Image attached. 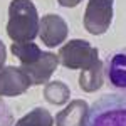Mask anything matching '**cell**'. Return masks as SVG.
I'll return each mask as SVG.
<instances>
[{
	"instance_id": "cell-1",
	"label": "cell",
	"mask_w": 126,
	"mask_h": 126,
	"mask_svg": "<svg viewBox=\"0 0 126 126\" xmlns=\"http://www.w3.org/2000/svg\"><path fill=\"white\" fill-rule=\"evenodd\" d=\"M39 12L32 0H12L9 5L7 35L14 42H34L39 35Z\"/></svg>"
},
{
	"instance_id": "cell-2",
	"label": "cell",
	"mask_w": 126,
	"mask_h": 126,
	"mask_svg": "<svg viewBox=\"0 0 126 126\" xmlns=\"http://www.w3.org/2000/svg\"><path fill=\"white\" fill-rule=\"evenodd\" d=\"M86 126H126V93L103 94L96 99Z\"/></svg>"
},
{
	"instance_id": "cell-3",
	"label": "cell",
	"mask_w": 126,
	"mask_h": 126,
	"mask_svg": "<svg viewBox=\"0 0 126 126\" xmlns=\"http://www.w3.org/2000/svg\"><path fill=\"white\" fill-rule=\"evenodd\" d=\"M59 64L67 69H84L91 67L99 61L97 49L84 39H72L59 49Z\"/></svg>"
},
{
	"instance_id": "cell-4",
	"label": "cell",
	"mask_w": 126,
	"mask_h": 126,
	"mask_svg": "<svg viewBox=\"0 0 126 126\" xmlns=\"http://www.w3.org/2000/svg\"><path fill=\"white\" fill-rule=\"evenodd\" d=\"M114 0H89L84 10L82 25L93 35H103L114 17Z\"/></svg>"
},
{
	"instance_id": "cell-5",
	"label": "cell",
	"mask_w": 126,
	"mask_h": 126,
	"mask_svg": "<svg viewBox=\"0 0 126 126\" xmlns=\"http://www.w3.org/2000/svg\"><path fill=\"white\" fill-rule=\"evenodd\" d=\"M32 86L29 76L15 66L0 69V97H15L29 91Z\"/></svg>"
},
{
	"instance_id": "cell-6",
	"label": "cell",
	"mask_w": 126,
	"mask_h": 126,
	"mask_svg": "<svg viewBox=\"0 0 126 126\" xmlns=\"http://www.w3.org/2000/svg\"><path fill=\"white\" fill-rule=\"evenodd\" d=\"M67 22L57 14H46L39 24V37L47 47H57L67 39Z\"/></svg>"
},
{
	"instance_id": "cell-7",
	"label": "cell",
	"mask_w": 126,
	"mask_h": 126,
	"mask_svg": "<svg viewBox=\"0 0 126 126\" xmlns=\"http://www.w3.org/2000/svg\"><path fill=\"white\" fill-rule=\"evenodd\" d=\"M59 66V57L54 52H42L37 61H34L32 64H25L20 66V69L29 76L32 86H40L46 84L49 79L52 78V74L56 72V69Z\"/></svg>"
},
{
	"instance_id": "cell-8",
	"label": "cell",
	"mask_w": 126,
	"mask_h": 126,
	"mask_svg": "<svg viewBox=\"0 0 126 126\" xmlns=\"http://www.w3.org/2000/svg\"><path fill=\"white\" fill-rule=\"evenodd\" d=\"M104 74L111 87L126 93V47L108 56Z\"/></svg>"
},
{
	"instance_id": "cell-9",
	"label": "cell",
	"mask_w": 126,
	"mask_h": 126,
	"mask_svg": "<svg viewBox=\"0 0 126 126\" xmlns=\"http://www.w3.org/2000/svg\"><path fill=\"white\" fill-rule=\"evenodd\" d=\"M91 106L84 99H72L62 111L56 114V126H86Z\"/></svg>"
},
{
	"instance_id": "cell-10",
	"label": "cell",
	"mask_w": 126,
	"mask_h": 126,
	"mask_svg": "<svg viewBox=\"0 0 126 126\" xmlns=\"http://www.w3.org/2000/svg\"><path fill=\"white\" fill-rule=\"evenodd\" d=\"M104 64L101 61H97L96 64H93L91 67L81 71L79 74V87L84 93H96L97 89H101L104 84Z\"/></svg>"
},
{
	"instance_id": "cell-11",
	"label": "cell",
	"mask_w": 126,
	"mask_h": 126,
	"mask_svg": "<svg viewBox=\"0 0 126 126\" xmlns=\"http://www.w3.org/2000/svg\"><path fill=\"white\" fill-rule=\"evenodd\" d=\"M44 99L54 106H62L71 99V89L62 81H50L44 87Z\"/></svg>"
},
{
	"instance_id": "cell-12",
	"label": "cell",
	"mask_w": 126,
	"mask_h": 126,
	"mask_svg": "<svg viewBox=\"0 0 126 126\" xmlns=\"http://www.w3.org/2000/svg\"><path fill=\"white\" fill-rule=\"evenodd\" d=\"M10 50H12V54L20 61V66L32 64V62L37 61V59L42 56V52H44V50H42L37 44H34V42H22V44L14 42V44L10 46Z\"/></svg>"
},
{
	"instance_id": "cell-13",
	"label": "cell",
	"mask_w": 126,
	"mask_h": 126,
	"mask_svg": "<svg viewBox=\"0 0 126 126\" xmlns=\"http://www.w3.org/2000/svg\"><path fill=\"white\" fill-rule=\"evenodd\" d=\"M14 126H54V118L46 108H34Z\"/></svg>"
},
{
	"instance_id": "cell-14",
	"label": "cell",
	"mask_w": 126,
	"mask_h": 126,
	"mask_svg": "<svg viewBox=\"0 0 126 126\" xmlns=\"http://www.w3.org/2000/svg\"><path fill=\"white\" fill-rule=\"evenodd\" d=\"M14 125H15V121H14L12 109L3 99H0V126H14Z\"/></svg>"
},
{
	"instance_id": "cell-15",
	"label": "cell",
	"mask_w": 126,
	"mask_h": 126,
	"mask_svg": "<svg viewBox=\"0 0 126 126\" xmlns=\"http://www.w3.org/2000/svg\"><path fill=\"white\" fill-rule=\"evenodd\" d=\"M5 61H7V49H5V44L0 40V69L5 67Z\"/></svg>"
},
{
	"instance_id": "cell-16",
	"label": "cell",
	"mask_w": 126,
	"mask_h": 126,
	"mask_svg": "<svg viewBox=\"0 0 126 126\" xmlns=\"http://www.w3.org/2000/svg\"><path fill=\"white\" fill-rule=\"evenodd\" d=\"M57 2H59V5H62V7H76L82 0H57Z\"/></svg>"
}]
</instances>
